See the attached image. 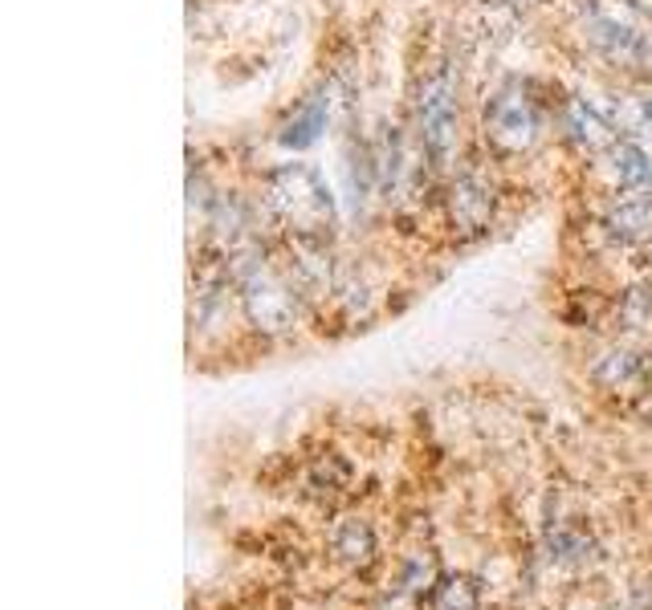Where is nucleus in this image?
<instances>
[{
    "label": "nucleus",
    "instance_id": "nucleus-1",
    "mask_svg": "<svg viewBox=\"0 0 652 610\" xmlns=\"http://www.w3.org/2000/svg\"><path fill=\"white\" fill-rule=\"evenodd\" d=\"M579 29L600 58L628 70H652V25L640 21V9L628 0H583Z\"/></svg>",
    "mask_w": 652,
    "mask_h": 610
},
{
    "label": "nucleus",
    "instance_id": "nucleus-2",
    "mask_svg": "<svg viewBox=\"0 0 652 610\" xmlns=\"http://www.w3.org/2000/svg\"><path fill=\"white\" fill-rule=\"evenodd\" d=\"M274 208L306 244H323L335 229V199L326 192L323 175L306 163H290L274 175Z\"/></svg>",
    "mask_w": 652,
    "mask_h": 610
},
{
    "label": "nucleus",
    "instance_id": "nucleus-3",
    "mask_svg": "<svg viewBox=\"0 0 652 610\" xmlns=\"http://www.w3.org/2000/svg\"><path fill=\"white\" fill-rule=\"evenodd\" d=\"M416 131L420 151L428 155L436 171H445L457 155V98H452V77L445 65L420 82L416 94Z\"/></svg>",
    "mask_w": 652,
    "mask_h": 610
},
{
    "label": "nucleus",
    "instance_id": "nucleus-4",
    "mask_svg": "<svg viewBox=\"0 0 652 610\" xmlns=\"http://www.w3.org/2000/svg\"><path fill=\"white\" fill-rule=\"evenodd\" d=\"M485 138L494 143L497 151L506 155H522L539 138V119H534V107L522 90H502L485 107Z\"/></svg>",
    "mask_w": 652,
    "mask_h": 610
},
{
    "label": "nucleus",
    "instance_id": "nucleus-5",
    "mask_svg": "<svg viewBox=\"0 0 652 610\" xmlns=\"http://www.w3.org/2000/svg\"><path fill=\"white\" fill-rule=\"evenodd\" d=\"M494 212V187L482 180V171H461L449 187V216L457 229L478 232L490 224Z\"/></svg>",
    "mask_w": 652,
    "mask_h": 610
},
{
    "label": "nucleus",
    "instance_id": "nucleus-6",
    "mask_svg": "<svg viewBox=\"0 0 652 610\" xmlns=\"http://www.w3.org/2000/svg\"><path fill=\"white\" fill-rule=\"evenodd\" d=\"M563 126H567V138L583 155H600L616 143V119H607L600 107H591L588 98H571L567 110H563Z\"/></svg>",
    "mask_w": 652,
    "mask_h": 610
},
{
    "label": "nucleus",
    "instance_id": "nucleus-7",
    "mask_svg": "<svg viewBox=\"0 0 652 610\" xmlns=\"http://www.w3.org/2000/svg\"><path fill=\"white\" fill-rule=\"evenodd\" d=\"M604 229L612 241L637 244L652 236V199L649 196H620L604 216Z\"/></svg>",
    "mask_w": 652,
    "mask_h": 610
},
{
    "label": "nucleus",
    "instance_id": "nucleus-8",
    "mask_svg": "<svg viewBox=\"0 0 652 610\" xmlns=\"http://www.w3.org/2000/svg\"><path fill=\"white\" fill-rule=\"evenodd\" d=\"M604 171L616 187H649L652 183V155L640 143H612L604 151Z\"/></svg>",
    "mask_w": 652,
    "mask_h": 610
},
{
    "label": "nucleus",
    "instance_id": "nucleus-9",
    "mask_svg": "<svg viewBox=\"0 0 652 610\" xmlns=\"http://www.w3.org/2000/svg\"><path fill=\"white\" fill-rule=\"evenodd\" d=\"M330 549H335V558L342 565H367L375 558V534L367 521L359 517H347L335 525V534H330Z\"/></svg>",
    "mask_w": 652,
    "mask_h": 610
},
{
    "label": "nucleus",
    "instance_id": "nucleus-10",
    "mask_svg": "<svg viewBox=\"0 0 652 610\" xmlns=\"http://www.w3.org/2000/svg\"><path fill=\"white\" fill-rule=\"evenodd\" d=\"M400 595H424V590H436L440 582V570H436V558L428 549H412L400 562Z\"/></svg>",
    "mask_w": 652,
    "mask_h": 610
},
{
    "label": "nucleus",
    "instance_id": "nucleus-11",
    "mask_svg": "<svg viewBox=\"0 0 652 610\" xmlns=\"http://www.w3.org/2000/svg\"><path fill=\"white\" fill-rule=\"evenodd\" d=\"M482 602V590L469 574H452V578H440L433 590V607L436 610H478Z\"/></svg>",
    "mask_w": 652,
    "mask_h": 610
},
{
    "label": "nucleus",
    "instance_id": "nucleus-12",
    "mask_svg": "<svg viewBox=\"0 0 652 610\" xmlns=\"http://www.w3.org/2000/svg\"><path fill=\"white\" fill-rule=\"evenodd\" d=\"M591 375H595V382L616 391V387H628L632 379H640V358L632 351H607Z\"/></svg>",
    "mask_w": 652,
    "mask_h": 610
},
{
    "label": "nucleus",
    "instance_id": "nucleus-13",
    "mask_svg": "<svg viewBox=\"0 0 652 610\" xmlns=\"http://www.w3.org/2000/svg\"><path fill=\"white\" fill-rule=\"evenodd\" d=\"M620 321L628 330L652 334V285H637L620 297Z\"/></svg>",
    "mask_w": 652,
    "mask_h": 610
},
{
    "label": "nucleus",
    "instance_id": "nucleus-14",
    "mask_svg": "<svg viewBox=\"0 0 652 610\" xmlns=\"http://www.w3.org/2000/svg\"><path fill=\"white\" fill-rule=\"evenodd\" d=\"M323 122H326V114H323V102H311V107L302 110L290 126H286V135H281V143L286 147H306V143H314L318 138V131H323Z\"/></svg>",
    "mask_w": 652,
    "mask_h": 610
},
{
    "label": "nucleus",
    "instance_id": "nucleus-15",
    "mask_svg": "<svg viewBox=\"0 0 652 610\" xmlns=\"http://www.w3.org/2000/svg\"><path fill=\"white\" fill-rule=\"evenodd\" d=\"M551 558H559V562H583V553H588V541L579 534H567V529H559V534H551Z\"/></svg>",
    "mask_w": 652,
    "mask_h": 610
},
{
    "label": "nucleus",
    "instance_id": "nucleus-16",
    "mask_svg": "<svg viewBox=\"0 0 652 610\" xmlns=\"http://www.w3.org/2000/svg\"><path fill=\"white\" fill-rule=\"evenodd\" d=\"M649 269H652V248H649Z\"/></svg>",
    "mask_w": 652,
    "mask_h": 610
}]
</instances>
